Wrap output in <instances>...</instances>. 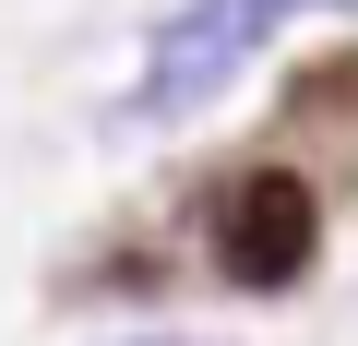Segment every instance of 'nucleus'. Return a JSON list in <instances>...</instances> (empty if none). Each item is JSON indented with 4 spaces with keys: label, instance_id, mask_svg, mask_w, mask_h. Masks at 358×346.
Segmentation results:
<instances>
[{
    "label": "nucleus",
    "instance_id": "f257e3e1",
    "mask_svg": "<svg viewBox=\"0 0 358 346\" xmlns=\"http://www.w3.org/2000/svg\"><path fill=\"white\" fill-rule=\"evenodd\" d=\"M299 13V0H179V13L155 24V48H143V84L120 96V120L143 131V120H192V108H215L251 60H263V36Z\"/></svg>",
    "mask_w": 358,
    "mask_h": 346
},
{
    "label": "nucleus",
    "instance_id": "f03ea898",
    "mask_svg": "<svg viewBox=\"0 0 358 346\" xmlns=\"http://www.w3.org/2000/svg\"><path fill=\"white\" fill-rule=\"evenodd\" d=\"M310 251H322V203H310L299 167H251V180L215 203V263L239 287H299Z\"/></svg>",
    "mask_w": 358,
    "mask_h": 346
},
{
    "label": "nucleus",
    "instance_id": "7ed1b4c3",
    "mask_svg": "<svg viewBox=\"0 0 358 346\" xmlns=\"http://www.w3.org/2000/svg\"><path fill=\"white\" fill-rule=\"evenodd\" d=\"M310 13H346V24H358V0H310Z\"/></svg>",
    "mask_w": 358,
    "mask_h": 346
},
{
    "label": "nucleus",
    "instance_id": "20e7f679",
    "mask_svg": "<svg viewBox=\"0 0 358 346\" xmlns=\"http://www.w3.org/2000/svg\"><path fill=\"white\" fill-rule=\"evenodd\" d=\"M143 346H203V334H143Z\"/></svg>",
    "mask_w": 358,
    "mask_h": 346
}]
</instances>
